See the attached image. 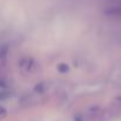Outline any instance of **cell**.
<instances>
[{
    "label": "cell",
    "instance_id": "6da1fadb",
    "mask_svg": "<svg viewBox=\"0 0 121 121\" xmlns=\"http://www.w3.org/2000/svg\"><path fill=\"white\" fill-rule=\"evenodd\" d=\"M18 68H19V70H20V73L23 75L32 76L38 70V64H37V62L32 57L25 56V57L20 58V60L18 62Z\"/></svg>",
    "mask_w": 121,
    "mask_h": 121
},
{
    "label": "cell",
    "instance_id": "7a4b0ae2",
    "mask_svg": "<svg viewBox=\"0 0 121 121\" xmlns=\"http://www.w3.org/2000/svg\"><path fill=\"white\" fill-rule=\"evenodd\" d=\"M9 53H10V49L6 44L0 45V67H6Z\"/></svg>",
    "mask_w": 121,
    "mask_h": 121
},
{
    "label": "cell",
    "instance_id": "3957f363",
    "mask_svg": "<svg viewBox=\"0 0 121 121\" xmlns=\"http://www.w3.org/2000/svg\"><path fill=\"white\" fill-rule=\"evenodd\" d=\"M10 96V94L7 91H5L4 89H0V100H5Z\"/></svg>",
    "mask_w": 121,
    "mask_h": 121
}]
</instances>
